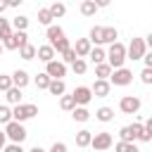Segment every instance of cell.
Returning a JSON list of instances; mask_svg holds the SVG:
<instances>
[{
    "label": "cell",
    "instance_id": "6da1fadb",
    "mask_svg": "<svg viewBox=\"0 0 152 152\" xmlns=\"http://www.w3.org/2000/svg\"><path fill=\"white\" fill-rule=\"evenodd\" d=\"M128 57H126V45L124 43H114V45H109L107 48V64L112 66V69H124V62H126Z\"/></svg>",
    "mask_w": 152,
    "mask_h": 152
},
{
    "label": "cell",
    "instance_id": "7a4b0ae2",
    "mask_svg": "<svg viewBox=\"0 0 152 152\" xmlns=\"http://www.w3.org/2000/svg\"><path fill=\"white\" fill-rule=\"evenodd\" d=\"M5 135H7V140H12V142H17V145H21L24 140H26V128H24V124H19V121H10L7 126H5Z\"/></svg>",
    "mask_w": 152,
    "mask_h": 152
},
{
    "label": "cell",
    "instance_id": "3957f363",
    "mask_svg": "<svg viewBox=\"0 0 152 152\" xmlns=\"http://www.w3.org/2000/svg\"><path fill=\"white\" fill-rule=\"evenodd\" d=\"M145 133V126L142 124H128V126H124L121 131H119V138H121V142H135V140H140V135Z\"/></svg>",
    "mask_w": 152,
    "mask_h": 152
},
{
    "label": "cell",
    "instance_id": "277c9868",
    "mask_svg": "<svg viewBox=\"0 0 152 152\" xmlns=\"http://www.w3.org/2000/svg\"><path fill=\"white\" fill-rule=\"evenodd\" d=\"M147 55V43H145V38H133L131 43H128V48H126V57L128 59H142Z\"/></svg>",
    "mask_w": 152,
    "mask_h": 152
},
{
    "label": "cell",
    "instance_id": "5b68a950",
    "mask_svg": "<svg viewBox=\"0 0 152 152\" xmlns=\"http://www.w3.org/2000/svg\"><path fill=\"white\" fill-rule=\"evenodd\" d=\"M36 114H38L36 104H17V107H12V121H19V124L33 119Z\"/></svg>",
    "mask_w": 152,
    "mask_h": 152
},
{
    "label": "cell",
    "instance_id": "8992f818",
    "mask_svg": "<svg viewBox=\"0 0 152 152\" xmlns=\"http://www.w3.org/2000/svg\"><path fill=\"white\" fill-rule=\"evenodd\" d=\"M112 145H114V138H112V133H107V131L95 133V135H93V142H90L93 152H104V150H109Z\"/></svg>",
    "mask_w": 152,
    "mask_h": 152
},
{
    "label": "cell",
    "instance_id": "52a82bcc",
    "mask_svg": "<svg viewBox=\"0 0 152 152\" xmlns=\"http://www.w3.org/2000/svg\"><path fill=\"white\" fill-rule=\"evenodd\" d=\"M140 97L138 95H124L121 100H119V109L124 112V114H138L140 112Z\"/></svg>",
    "mask_w": 152,
    "mask_h": 152
},
{
    "label": "cell",
    "instance_id": "ba28073f",
    "mask_svg": "<svg viewBox=\"0 0 152 152\" xmlns=\"http://www.w3.org/2000/svg\"><path fill=\"white\" fill-rule=\"evenodd\" d=\"M109 83H112V86H121V88H124V86L133 83V71H131V69H126V66H124V69H114V71H112V76H109Z\"/></svg>",
    "mask_w": 152,
    "mask_h": 152
},
{
    "label": "cell",
    "instance_id": "9c48e42d",
    "mask_svg": "<svg viewBox=\"0 0 152 152\" xmlns=\"http://www.w3.org/2000/svg\"><path fill=\"white\" fill-rule=\"evenodd\" d=\"M28 43V36H26V31H14L2 45H5V50H21L24 45Z\"/></svg>",
    "mask_w": 152,
    "mask_h": 152
},
{
    "label": "cell",
    "instance_id": "30bf717a",
    "mask_svg": "<svg viewBox=\"0 0 152 152\" xmlns=\"http://www.w3.org/2000/svg\"><path fill=\"white\" fill-rule=\"evenodd\" d=\"M45 74H48L52 81H64V76H66V64L55 59V62L45 64Z\"/></svg>",
    "mask_w": 152,
    "mask_h": 152
},
{
    "label": "cell",
    "instance_id": "8fae6325",
    "mask_svg": "<svg viewBox=\"0 0 152 152\" xmlns=\"http://www.w3.org/2000/svg\"><path fill=\"white\" fill-rule=\"evenodd\" d=\"M74 100H76V107H86L90 100H93V90L88 88V86H78V88H74Z\"/></svg>",
    "mask_w": 152,
    "mask_h": 152
},
{
    "label": "cell",
    "instance_id": "7c38bea8",
    "mask_svg": "<svg viewBox=\"0 0 152 152\" xmlns=\"http://www.w3.org/2000/svg\"><path fill=\"white\" fill-rule=\"evenodd\" d=\"M12 83H14V88L24 90V88L31 83V76H28V71H26V69H17V71L12 74Z\"/></svg>",
    "mask_w": 152,
    "mask_h": 152
},
{
    "label": "cell",
    "instance_id": "4fadbf2b",
    "mask_svg": "<svg viewBox=\"0 0 152 152\" xmlns=\"http://www.w3.org/2000/svg\"><path fill=\"white\" fill-rule=\"evenodd\" d=\"M45 38H48V45H55L59 38H64V28L59 24H52V26L45 28Z\"/></svg>",
    "mask_w": 152,
    "mask_h": 152
},
{
    "label": "cell",
    "instance_id": "5bb4252c",
    "mask_svg": "<svg viewBox=\"0 0 152 152\" xmlns=\"http://www.w3.org/2000/svg\"><path fill=\"white\" fill-rule=\"evenodd\" d=\"M74 50H76L78 59H83V57H88V55H90V50H93V43H90L88 38H78V40H76V45H74Z\"/></svg>",
    "mask_w": 152,
    "mask_h": 152
},
{
    "label": "cell",
    "instance_id": "9a60e30c",
    "mask_svg": "<svg viewBox=\"0 0 152 152\" xmlns=\"http://www.w3.org/2000/svg\"><path fill=\"white\" fill-rule=\"evenodd\" d=\"M55 55H57V52H55L52 45H48V43H45V45H38V59H40V62L50 64V62H55Z\"/></svg>",
    "mask_w": 152,
    "mask_h": 152
},
{
    "label": "cell",
    "instance_id": "2e32d148",
    "mask_svg": "<svg viewBox=\"0 0 152 152\" xmlns=\"http://www.w3.org/2000/svg\"><path fill=\"white\" fill-rule=\"evenodd\" d=\"M90 90H93L95 97H107L109 90H112V83H109V81H95V83L90 86Z\"/></svg>",
    "mask_w": 152,
    "mask_h": 152
},
{
    "label": "cell",
    "instance_id": "e0dca14e",
    "mask_svg": "<svg viewBox=\"0 0 152 152\" xmlns=\"http://www.w3.org/2000/svg\"><path fill=\"white\" fill-rule=\"evenodd\" d=\"M88 57H90V62H93L95 66H97V64H104V62H107V50H104V48H93Z\"/></svg>",
    "mask_w": 152,
    "mask_h": 152
},
{
    "label": "cell",
    "instance_id": "ac0fdd59",
    "mask_svg": "<svg viewBox=\"0 0 152 152\" xmlns=\"http://www.w3.org/2000/svg\"><path fill=\"white\" fill-rule=\"evenodd\" d=\"M102 31H104V26H93L90 33H88V40H90L95 48H102Z\"/></svg>",
    "mask_w": 152,
    "mask_h": 152
},
{
    "label": "cell",
    "instance_id": "d6986e66",
    "mask_svg": "<svg viewBox=\"0 0 152 152\" xmlns=\"http://www.w3.org/2000/svg\"><path fill=\"white\" fill-rule=\"evenodd\" d=\"M116 38H119V31H116L114 26H104V31H102V45H104V43H107V45H114Z\"/></svg>",
    "mask_w": 152,
    "mask_h": 152
},
{
    "label": "cell",
    "instance_id": "ffe728a7",
    "mask_svg": "<svg viewBox=\"0 0 152 152\" xmlns=\"http://www.w3.org/2000/svg\"><path fill=\"white\" fill-rule=\"evenodd\" d=\"M90 142H93V131H78L76 133V145L78 147H90Z\"/></svg>",
    "mask_w": 152,
    "mask_h": 152
},
{
    "label": "cell",
    "instance_id": "44dd1931",
    "mask_svg": "<svg viewBox=\"0 0 152 152\" xmlns=\"http://www.w3.org/2000/svg\"><path fill=\"white\" fill-rule=\"evenodd\" d=\"M78 10H81L83 17H95V12H97V2H95V0H83Z\"/></svg>",
    "mask_w": 152,
    "mask_h": 152
},
{
    "label": "cell",
    "instance_id": "7402d4cb",
    "mask_svg": "<svg viewBox=\"0 0 152 152\" xmlns=\"http://www.w3.org/2000/svg\"><path fill=\"white\" fill-rule=\"evenodd\" d=\"M19 57L28 62V59H33V57H38V48H36L33 43H26V45H24V48L19 50Z\"/></svg>",
    "mask_w": 152,
    "mask_h": 152
},
{
    "label": "cell",
    "instance_id": "603a6c76",
    "mask_svg": "<svg viewBox=\"0 0 152 152\" xmlns=\"http://www.w3.org/2000/svg\"><path fill=\"white\" fill-rule=\"evenodd\" d=\"M112 71H114V69H112V66H109L107 62H104V64H97V66H95V76H97V81H109Z\"/></svg>",
    "mask_w": 152,
    "mask_h": 152
},
{
    "label": "cell",
    "instance_id": "cb8c5ba5",
    "mask_svg": "<svg viewBox=\"0 0 152 152\" xmlns=\"http://www.w3.org/2000/svg\"><path fill=\"white\" fill-rule=\"evenodd\" d=\"M95 119L102 121V124H109V121L114 119V109H112V107H100V109L95 112Z\"/></svg>",
    "mask_w": 152,
    "mask_h": 152
},
{
    "label": "cell",
    "instance_id": "d4e9b609",
    "mask_svg": "<svg viewBox=\"0 0 152 152\" xmlns=\"http://www.w3.org/2000/svg\"><path fill=\"white\" fill-rule=\"evenodd\" d=\"M71 119H74V121H78V124H86V121L90 119V112H88V107H76V109L71 112Z\"/></svg>",
    "mask_w": 152,
    "mask_h": 152
},
{
    "label": "cell",
    "instance_id": "484cf974",
    "mask_svg": "<svg viewBox=\"0 0 152 152\" xmlns=\"http://www.w3.org/2000/svg\"><path fill=\"white\" fill-rule=\"evenodd\" d=\"M14 31H12V24H10V19H2L0 17V43H5L10 36H12Z\"/></svg>",
    "mask_w": 152,
    "mask_h": 152
},
{
    "label": "cell",
    "instance_id": "4316f807",
    "mask_svg": "<svg viewBox=\"0 0 152 152\" xmlns=\"http://www.w3.org/2000/svg\"><path fill=\"white\" fill-rule=\"evenodd\" d=\"M48 10H50L52 19H59V17H64V14H66V5H64V2H52Z\"/></svg>",
    "mask_w": 152,
    "mask_h": 152
},
{
    "label": "cell",
    "instance_id": "83f0119b",
    "mask_svg": "<svg viewBox=\"0 0 152 152\" xmlns=\"http://www.w3.org/2000/svg\"><path fill=\"white\" fill-rule=\"evenodd\" d=\"M12 28H14V31H26V28H28V17L17 14V17L12 19Z\"/></svg>",
    "mask_w": 152,
    "mask_h": 152
},
{
    "label": "cell",
    "instance_id": "f1b7e54d",
    "mask_svg": "<svg viewBox=\"0 0 152 152\" xmlns=\"http://www.w3.org/2000/svg\"><path fill=\"white\" fill-rule=\"evenodd\" d=\"M48 93H50V95H57V97H62V95L66 93V86H64V81H52V83H50V88H48Z\"/></svg>",
    "mask_w": 152,
    "mask_h": 152
},
{
    "label": "cell",
    "instance_id": "f546056e",
    "mask_svg": "<svg viewBox=\"0 0 152 152\" xmlns=\"http://www.w3.org/2000/svg\"><path fill=\"white\" fill-rule=\"evenodd\" d=\"M5 97H7V102L14 104V107L21 104V90H19V88H10V90L5 93Z\"/></svg>",
    "mask_w": 152,
    "mask_h": 152
},
{
    "label": "cell",
    "instance_id": "4dcf8cb0",
    "mask_svg": "<svg viewBox=\"0 0 152 152\" xmlns=\"http://www.w3.org/2000/svg\"><path fill=\"white\" fill-rule=\"evenodd\" d=\"M59 107H62L64 112H74V109H76V100H74V95H62V97H59Z\"/></svg>",
    "mask_w": 152,
    "mask_h": 152
},
{
    "label": "cell",
    "instance_id": "1f68e13d",
    "mask_svg": "<svg viewBox=\"0 0 152 152\" xmlns=\"http://www.w3.org/2000/svg\"><path fill=\"white\" fill-rule=\"evenodd\" d=\"M38 21H40L45 28H48V26H52V14H50V10H48V7H40V10H38Z\"/></svg>",
    "mask_w": 152,
    "mask_h": 152
},
{
    "label": "cell",
    "instance_id": "d6a6232c",
    "mask_svg": "<svg viewBox=\"0 0 152 152\" xmlns=\"http://www.w3.org/2000/svg\"><path fill=\"white\" fill-rule=\"evenodd\" d=\"M50 83H52V78H50L45 71L36 76V88H38V90H48V88H50Z\"/></svg>",
    "mask_w": 152,
    "mask_h": 152
},
{
    "label": "cell",
    "instance_id": "836d02e7",
    "mask_svg": "<svg viewBox=\"0 0 152 152\" xmlns=\"http://www.w3.org/2000/svg\"><path fill=\"white\" fill-rule=\"evenodd\" d=\"M52 48H55V52L64 55V52H66V50H71L74 45H71V40H69V38H59V40H57V43H55Z\"/></svg>",
    "mask_w": 152,
    "mask_h": 152
},
{
    "label": "cell",
    "instance_id": "e575fe53",
    "mask_svg": "<svg viewBox=\"0 0 152 152\" xmlns=\"http://www.w3.org/2000/svg\"><path fill=\"white\" fill-rule=\"evenodd\" d=\"M114 152H140V150H138L135 142H121V140H119V142L114 145Z\"/></svg>",
    "mask_w": 152,
    "mask_h": 152
},
{
    "label": "cell",
    "instance_id": "d590c367",
    "mask_svg": "<svg viewBox=\"0 0 152 152\" xmlns=\"http://www.w3.org/2000/svg\"><path fill=\"white\" fill-rule=\"evenodd\" d=\"M12 121V109L7 104H0V126H7Z\"/></svg>",
    "mask_w": 152,
    "mask_h": 152
},
{
    "label": "cell",
    "instance_id": "8d00e7d4",
    "mask_svg": "<svg viewBox=\"0 0 152 152\" xmlns=\"http://www.w3.org/2000/svg\"><path fill=\"white\" fill-rule=\"evenodd\" d=\"M86 69H88V62H86V59H76V62L71 64V71H74V74H78V76H83V74H86Z\"/></svg>",
    "mask_w": 152,
    "mask_h": 152
},
{
    "label": "cell",
    "instance_id": "74e56055",
    "mask_svg": "<svg viewBox=\"0 0 152 152\" xmlns=\"http://www.w3.org/2000/svg\"><path fill=\"white\" fill-rule=\"evenodd\" d=\"M10 88H14V83H12V76H5V74H0V90H2V93H7Z\"/></svg>",
    "mask_w": 152,
    "mask_h": 152
},
{
    "label": "cell",
    "instance_id": "f35d334b",
    "mask_svg": "<svg viewBox=\"0 0 152 152\" xmlns=\"http://www.w3.org/2000/svg\"><path fill=\"white\" fill-rule=\"evenodd\" d=\"M76 59H78V55H76V50H74V48H71V50H66V52L62 55V62H64V64H74Z\"/></svg>",
    "mask_w": 152,
    "mask_h": 152
},
{
    "label": "cell",
    "instance_id": "ab89813d",
    "mask_svg": "<svg viewBox=\"0 0 152 152\" xmlns=\"http://www.w3.org/2000/svg\"><path fill=\"white\" fill-rule=\"evenodd\" d=\"M140 81H142L145 86H152V69H147V66H145V69L140 71Z\"/></svg>",
    "mask_w": 152,
    "mask_h": 152
},
{
    "label": "cell",
    "instance_id": "60d3db41",
    "mask_svg": "<svg viewBox=\"0 0 152 152\" xmlns=\"http://www.w3.org/2000/svg\"><path fill=\"white\" fill-rule=\"evenodd\" d=\"M48 152H66V142H62V140L59 142H52V147Z\"/></svg>",
    "mask_w": 152,
    "mask_h": 152
},
{
    "label": "cell",
    "instance_id": "b9f144b4",
    "mask_svg": "<svg viewBox=\"0 0 152 152\" xmlns=\"http://www.w3.org/2000/svg\"><path fill=\"white\" fill-rule=\"evenodd\" d=\"M2 152H26V150H24L21 145H17V142H10V145H7Z\"/></svg>",
    "mask_w": 152,
    "mask_h": 152
},
{
    "label": "cell",
    "instance_id": "7bdbcfd3",
    "mask_svg": "<svg viewBox=\"0 0 152 152\" xmlns=\"http://www.w3.org/2000/svg\"><path fill=\"white\" fill-rule=\"evenodd\" d=\"M142 62H145V66H147V69H152V50H147V55L142 57Z\"/></svg>",
    "mask_w": 152,
    "mask_h": 152
},
{
    "label": "cell",
    "instance_id": "ee69618b",
    "mask_svg": "<svg viewBox=\"0 0 152 152\" xmlns=\"http://www.w3.org/2000/svg\"><path fill=\"white\" fill-rule=\"evenodd\" d=\"M7 147V135H5V131H0V152Z\"/></svg>",
    "mask_w": 152,
    "mask_h": 152
},
{
    "label": "cell",
    "instance_id": "f6af8a7d",
    "mask_svg": "<svg viewBox=\"0 0 152 152\" xmlns=\"http://www.w3.org/2000/svg\"><path fill=\"white\" fill-rule=\"evenodd\" d=\"M142 126H145V131H147V133H150V135H152V116H150V119H147V121H145V124H142Z\"/></svg>",
    "mask_w": 152,
    "mask_h": 152
},
{
    "label": "cell",
    "instance_id": "bcb514c9",
    "mask_svg": "<svg viewBox=\"0 0 152 152\" xmlns=\"http://www.w3.org/2000/svg\"><path fill=\"white\" fill-rule=\"evenodd\" d=\"M150 140H152V135H150V133H147V131H145V133H142V135H140V142H150Z\"/></svg>",
    "mask_w": 152,
    "mask_h": 152
},
{
    "label": "cell",
    "instance_id": "7dc6e473",
    "mask_svg": "<svg viewBox=\"0 0 152 152\" xmlns=\"http://www.w3.org/2000/svg\"><path fill=\"white\" fill-rule=\"evenodd\" d=\"M145 43H147V48L152 50V33H147V36H145Z\"/></svg>",
    "mask_w": 152,
    "mask_h": 152
},
{
    "label": "cell",
    "instance_id": "c3c4849f",
    "mask_svg": "<svg viewBox=\"0 0 152 152\" xmlns=\"http://www.w3.org/2000/svg\"><path fill=\"white\" fill-rule=\"evenodd\" d=\"M7 7H10V5H7V2H0V17H2V12H5V10H7Z\"/></svg>",
    "mask_w": 152,
    "mask_h": 152
},
{
    "label": "cell",
    "instance_id": "681fc988",
    "mask_svg": "<svg viewBox=\"0 0 152 152\" xmlns=\"http://www.w3.org/2000/svg\"><path fill=\"white\" fill-rule=\"evenodd\" d=\"M28 152H48V150H43V147H38V145H36V147H31Z\"/></svg>",
    "mask_w": 152,
    "mask_h": 152
},
{
    "label": "cell",
    "instance_id": "f907efd6",
    "mask_svg": "<svg viewBox=\"0 0 152 152\" xmlns=\"http://www.w3.org/2000/svg\"><path fill=\"white\" fill-rule=\"evenodd\" d=\"M2 50H5V45H2V43H0V55H2Z\"/></svg>",
    "mask_w": 152,
    "mask_h": 152
}]
</instances>
